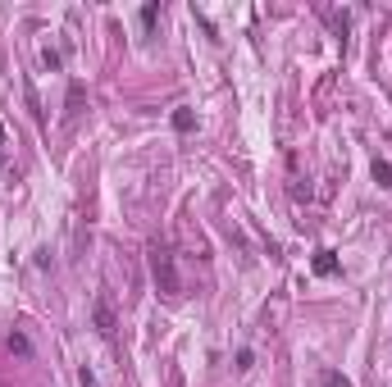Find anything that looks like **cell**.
<instances>
[{
	"label": "cell",
	"mask_w": 392,
	"mask_h": 387,
	"mask_svg": "<svg viewBox=\"0 0 392 387\" xmlns=\"http://www.w3.org/2000/svg\"><path fill=\"white\" fill-rule=\"evenodd\" d=\"M23 96H27V110H32V119H37V123H46V110H42V101H37L32 82H23Z\"/></svg>",
	"instance_id": "obj_3"
},
{
	"label": "cell",
	"mask_w": 392,
	"mask_h": 387,
	"mask_svg": "<svg viewBox=\"0 0 392 387\" xmlns=\"http://www.w3.org/2000/svg\"><path fill=\"white\" fill-rule=\"evenodd\" d=\"M42 64H46V69H60V51H51V46H46V51H42Z\"/></svg>",
	"instance_id": "obj_10"
},
{
	"label": "cell",
	"mask_w": 392,
	"mask_h": 387,
	"mask_svg": "<svg viewBox=\"0 0 392 387\" xmlns=\"http://www.w3.org/2000/svg\"><path fill=\"white\" fill-rule=\"evenodd\" d=\"M82 105V82H69V114H78Z\"/></svg>",
	"instance_id": "obj_9"
},
{
	"label": "cell",
	"mask_w": 392,
	"mask_h": 387,
	"mask_svg": "<svg viewBox=\"0 0 392 387\" xmlns=\"http://www.w3.org/2000/svg\"><path fill=\"white\" fill-rule=\"evenodd\" d=\"M78 379H82V387H96V379H91V369H82Z\"/></svg>",
	"instance_id": "obj_12"
},
{
	"label": "cell",
	"mask_w": 392,
	"mask_h": 387,
	"mask_svg": "<svg viewBox=\"0 0 392 387\" xmlns=\"http://www.w3.org/2000/svg\"><path fill=\"white\" fill-rule=\"evenodd\" d=\"M96 328H101V337H114V310H110V301H96Z\"/></svg>",
	"instance_id": "obj_2"
},
{
	"label": "cell",
	"mask_w": 392,
	"mask_h": 387,
	"mask_svg": "<svg viewBox=\"0 0 392 387\" xmlns=\"http://www.w3.org/2000/svg\"><path fill=\"white\" fill-rule=\"evenodd\" d=\"M151 278L165 296H183V278H178V265H174V250L169 246H151Z\"/></svg>",
	"instance_id": "obj_1"
},
{
	"label": "cell",
	"mask_w": 392,
	"mask_h": 387,
	"mask_svg": "<svg viewBox=\"0 0 392 387\" xmlns=\"http://www.w3.org/2000/svg\"><path fill=\"white\" fill-rule=\"evenodd\" d=\"M9 351L14 355H32V342H27L23 333H9Z\"/></svg>",
	"instance_id": "obj_8"
},
{
	"label": "cell",
	"mask_w": 392,
	"mask_h": 387,
	"mask_svg": "<svg viewBox=\"0 0 392 387\" xmlns=\"http://www.w3.org/2000/svg\"><path fill=\"white\" fill-rule=\"evenodd\" d=\"M333 269H338L333 250H320V255H315V274H333Z\"/></svg>",
	"instance_id": "obj_6"
},
{
	"label": "cell",
	"mask_w": 392,
	"mask_h": 387,
	"mask_svg": "<svg viewBox=\"0 0 392 387\" xmlns=\"http://www.w3.org/2000/svg\"><path fill=\"white\" fill-rule=\"evenodd\" d=\"M174 128H178V132H192V128H196V114H192V110H174Z\"/></svg>",
	"instance_id": "obj_5"
},
{
	"label": "cell",
	"mask_w": 392,
	"mask_h": 387,
	"mask_svg": "<svg viewBox=\"0 0 392 387\" xmlns=\"http://www.w3.org/2000/svg\"><path fill=\"white\" fill-rule=\"evenodd\" d=\"M374 182L392 191V164H388V160H374Z\"/></svg>",
	"instance_id": "obj_4"
},
{
	"label": "cell",
	"mask_w": 392,
	"mask_h": 387,
	"mask_svg": "<svg viewBox=\"0 0 392 387\" xmlns=\"http://www.w3.org/2000/svg\"><path fill=\"white\" fill-rule=\"evenodd\" d=\"M251 364H255V355H251V351H246V346H242V351H237V369H251Z\"/></svg>",
	"instance_id": "obj_11"
},
{
	"label": "cell",
	"mask_w": 392,
	"mask_h": 387,
	"mask_svg": "<svg viewBox=\"0 0 392 387\" xmlns=\"http://www.w3.org/2000/svg\"><path fill=\"white\" fill-rule=\"evenodd\" d=\"M320 383H324V387H351V379H347V374H338V369H324Z\"/></svg>",
	"instance_id": "obj_7"
}]
</instances>
